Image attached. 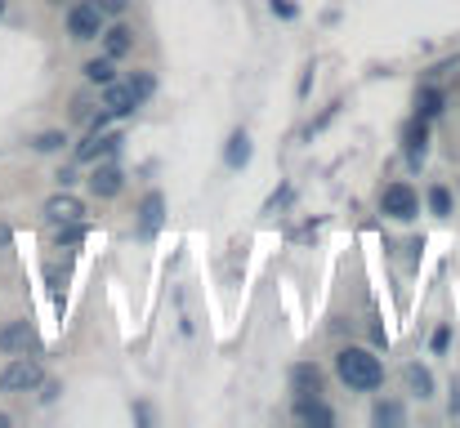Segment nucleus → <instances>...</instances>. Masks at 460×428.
I'll use <instances>...</instances> for the list:
<instances>
[{
    "mask_svg": "<svg viewBox=\"0 0 460 428\" xmlns=\"http://www.w3.org/2000/svg\"><path fill=\"white\" fill-rule=\"evenodd\" d=\"M429 344H434V353H447V344H452V326H438Z\"/></svg>",
    "mask_w": 460,
    "mask_h": 428,
    "instance_id": "nucleus-24",
    "label": "nucleus"
},
{
    "mask_svg": "<svg viewBox=\"0 0 460 428\" xmlns=\"http://www.w3.org/2000/svg\"><path fill=\"white\" fill-rule=\"evenodd\" d=\"M0 428H9V415H4V411H0Z\"/></svg>",
    "mask_w": 460,
    "mask_h": 428,
    "instance_id": "nucleus-31",
    "label": "nucleus"
},
{
    "mask_svg": "<svg viewBox=\"0 0 460 428\" xmlns=\"http://www.w3.org/2000/svg\"><path fill=\"white\" fill-rule=\"evenodd\" d=\"M135 228H139L144 241H153L156 232L165 228V197H161V192H144V201H139V210H135Z\"/></svg>",
    "mask_w": 460,
    "mask_h": 428,
    "instance_id": "nucleus-8",
    "label": "nucleus"
},
{
    "mask_svg": "<svg viewBox=\"0 0 460 428\" xmlns=\"http://www.w3.org/2000/svg\"><path fill=\"white\" fill-rule=\"evenodd\" d=\"M371 420L380 428H398L402 420H407V411L398 406V402H376V411H371Z\"/></svg>",
    "mask_w": 460,
    "mask_h": 428,
    "instance_id": "nucleus-21",
    "label": "nucleus"
},
{
    "mask_svg": "<svg viewBox=\"0 0 460 428\" xmlns=\"http://www.w3.org/2000/svg\"><path fill=\"white\" fill-rule=\"evenodd\" d=\"M126 4H130V0H99L103 13H126Z\"/></svg>",
    "mask_w": 460,
    "mask_h": 428,
    "instance_id": "nucleus-26",
    "label": "nucleus"
},
{
    "mask_svg": "<svg viewBox=\"0 0 460 428\" xmlns=\"http://www.w3.org/2000/svg\"><path fill=\"white\" fill-rule=\"evenodd\" d=\"M40 384H45V366L27 353L9 357L4 371H0V393H36Z\"/></svg>",
    "mask_w": 460,
    "mask_h": 428,
    "instance_id": "nucleus-2",
    "label": "nucleus"
},
{
    "mask_svg": "<svg viewBox=\"0 0 460 428\" xmlns=\"http://www.w3.org/2000/svg\"><path fill=\"white\" fill-rule=\"evenodd\" d=\"M121 130H112V126H108V130H90V135H85V143H81V147H76V165H94V161H108V156H117V152H121Z\"/></svg>",
    "mask_w": 460,
    "mask_h": 428,
    "instance_id": "nucleus-5",
    "label": "nucleus"
},
{
    "mask_svg": "<svg viewBox=\"0 0 460 428\" xmlns=\"http://www.w3.org/2000/svg\"><path fill=\"white\" fill-rule=\"evenodd\" d=\"M429 210H434V214H452V192H447L443 183L429 188Z\"/></svg>",
    "mask_w": 460,
    "mask_h": 428,
    "instance_id": "nucleus-23",
    "label": "nucleus"
},
{
    "mask_svg": "<svg viewBox=\"0 0 460 428\" xmlns=\"http://www.w3.org/2000/svg\"><path fill=\"white\" fill-rule=\"evenodd\" d=\"M103 108H108L112 117H135V108H144V103L130 94L126 81H112V85H103Z\"/></svg>",
    "mask_w": 460,
    "mask_h": 428,
    "instance_id": "nucleus-13",
    "label": "nucleus"
},
{
    "mask_svg": "<svg viewBox=\"0 0 460 428\" xmlns=\"http://www.w3.org/2000/svg\"><path fill=\"white\" fill-rule=\"evenodd\" d=\"M335 371L353 393H376L385 384V366L371 348H340L335 353Z\"/></svg>",
    "mask_w": 460,
    "mask_h": 428,
    "instance_id": "nucleus-1",
    "label": "nucleus"
},
{
    "mask_svg": "<svg viewBox=\"0 0 460 428\" xmlns=\"http://www.w3.org/2000/svg\"><path fill=\"white\" fill-rule=\"evenodd\" d=\"M85 232H90V228H85V219H76V223H58L54 246H58V250H72V246H81V241H85Z\"/></svg>",
    "mask_w": 460,
    "mask_h": 428,
    "instance_id": "nucleus-19",
    "label": "nucleus"
},
{
    "mask_svg": "<svg viewBox=\"0 0 460 428\" xmlns=\"http://www.w3.org/2000/svg\"><path fill=\"white\" fill-rule=\"evenodd\" d=\"M54 4H72V0H54Z\"/></svg>",
    "mask_w": 460,
    "mask_h": 428,
    "instance_id": "nucleus-32",
    "label": "nucleus"
},
{
    "mask_svg": "<svg viewBox=\"0 0 460 428\" xmlns=\"http://www.w3.org/2000/svg\"><path fill=\"white\" fill-rule=\"evenodd\" d=\"M9 241H13V228H9V223H0V250H9Z\"/></svg>",
    "mask_w": 460,
    "mask_h": 428,
    "instance_id": "nucleus-30",
    "label": "nucleus"
},
{
    "mask_svg": "<svg viewBox=\"0 0 460 428\" xmlns=\"http://www.w3.org/2000/svg\"><path fill=\"white\" fill-rule=\"evenodd\" d=\"M54 179H58V188H72V183H76V170H72V165H67V170H58V174H54Z\"/></svg>",
    "mask_w": 460,
    "mask_h": 428,
    "instance_id": "nucleus-28",
    "label": "nucleus"
},
{
    "mask_svg": "<svg viewBox=\"0 0 460 428\" xmlns=\"http://www.w3.org/2000/svg\"><path fill=\"white\" fill-rule=\"evenodd\" d=\"M224 165L228 170H246L251 165V135L246 130H233L228 143H224Z\"/></svg>",
    "mask_w": 460,
    "mask_h": 428,
    "instance_id": "nucleus-15",
    "label": "nucleus"
},
{
    "mask_svg": "<svg viewBox=\"0 0 460 428\" xmlns=\"http://www.w3.org/2000/svg\"><path fill=\"white\" fill-rule=\"evenodd\" d=\"M126 85H130V94H135L139 103H148V99L156 94V76L153 72H130V76H126Z\"/></svg>",
    "mask_w": 460,
    "mask_h": 428,
    "instance_id": "nucleus-20",
    "label": "nucleus"
},
{
    "mask_svg": "<svg viewBox=\"0 0 460 428\" xmlns=\"http://www.w3.org/2000/svg\"><path fill=\"white\" fill-rule=\"evenodd\" d=\"M296 420L308 428H331L335 424V411L322 397H296Z\"/></svg>",
    "mask_w": 460,
    "mask_h": 428,
    "instance_id": "nucleus-14",
    "label": "nucleus"
},
{
    "mask_svg": "<svg viewBox=\"0 0 460 428\" xmlns=\"http://www.w3.org/2000/svg\"><path fill=\"white\" fill-rule=\"evenodd\" d=\"M0 13H4V0H0Z\"/></svg>",
    "mask_w": 460,
    "mask_h": 428,
    "instance_id": "nucleus-33",
    "label": "nucleus"
},
{
    "mask_svg": "<svg viewBox=\"0 0 460 428\" xmlns=\"http://www.w3.org/2000/svg\"><path fill=\"white\" fill-rule=\"evenodd\" d=\"M371 344H376V348H389V335H385V326H371Z\"/></svg>",
    "mask_w": 460,
    "mask_h": 428,
    "instance_id": "nucleus-29",
    "label": "nucleus"
},
{
    "mask_svg": "<svg viewBox=\"0 0 460 428\" xmlns=\"http://www.w3.org/2000/svg\"><path fill=\"white\" fill-rule=\"evenodd\" d=\"M126 188V174H121V165L108 156V161H94V170H90V197H99V201H112L117 192Z\"/></svg>",
    "mask_w": 460,
    "mask_h": 428,
    "instance_id": "nucleus-6",
    "label": "nucleus"
},
{
    "mask_svg": "<svg viewBox=\"0 0 460 428\" xmlns=\"http://www.w3.org/2000/svg\"><path fill=\"white\" fill-rule=\"evenodd\" d=\"M99 40H103V54H108V58H126V54L135 49V31H130L126 22H108V27L99 31Z\"/></svg>",
    "mask_w": 460,
    "mask_h": 428,
    "instance_id": "nucleus-12",
    "label": "nucleus"
},
{
    "mask_svg": "<svg viewBox=\"0 0 460 428\" xmlns=\"http://www.w3.org/2000/svg\"><path fill=\"white\" fill-rule=\"evenodd\" d=\"M402 156H407L411 170L425 165V156H429V121H425V117H411V121L402 126Z\"/></svg>",
    "mask_w": 460,
    "mask_h": 428,
    "instance_id": "nucleus-7",
    "label": "nucleus"
},
{
    "mask_svg": "<svg viewBox=\"0 0 460 428\" xmlns=\"http://www.w3.org/2000/svg\"><path fill=\"white\" fill-rule=\"evenodd\" d=\"M81 72H85V81H90V85H99V90H103V85H112V81H117V58H108V54H103V58H90Z\"/></svg>",
    "mask_w": 460,
    "mask_h": 428,
    "instance_id": "nucleus-16",
    "label": "nucleus"
},
{
    "mask_svg": "<svg viewBox=\"0 0 460 428\" xmlns=\"http://www.w3.org/2000/svg\"><path fill=\"white\" fill-rule=\"evenodd\" d=\"M31 348H36V326L31 321L18 317V321H4L0 326V353L4 357H18V353H31Z\"/></svg>",
    "mask_w": 460,
    "mask_h": 428,
    "instance_id": "nucleus-10",
    "label": "nucleus"
},
{
    "mask_svg": "<svg viewBox=\"0 0 460 428\" xmlns=\"http://www.w3.org/2000/svg\"><path fill=\"white\" fill-rule=\"evenodd\" d=\"M402 380H407V393H416L420 402H425V397H434V375H429L420 362H411V366L402 371Z\"/></svg>",
    "mask_w": 460,
    "mask_h": 428,
    "instance_id": "nucleus-17",
    "label": "nucleus"
},
{
    "mask_svg": "<svg viewBox=\"0 0 460 428\" xmlns=\"http://www.w3.org/2000/svg\"><path fill=\"white\" fill-rule=\"evenodd\" d=\"M103 27H108V13L99 9V0H72V4H67V36H72L76 45L99 40Z\"/></svg>",
    "mask_w": 460,
    "mask_h": 428,
    "instance_id": "nucleus-3",
    "label": "nucleus"
},
{
    "mask_svg": "<svg viewBox=\"0 0 460 428\" xmlns=\"http://www.w3.org/2000/svg\"><path fill=\"white\" fill-rule=\"evenodd\" d=\"M63 143H67V135H63V130H40V135L31 139V147L49 156V152H63Z\"/></svg>",
    "mask_w": 460,
    "mask_h": 428,
    "instance_id": "nucleus-22",
    "label": "nucleus"
},
{
    "mask_svg": "<svg viewBox=\"0 0 460 428\" xmlns=\"http://www.w3.org/2000/svg\"><path fill=\"white\" fill-rule=\"evenodd\" d=\"M269 9H273L278 18H296V13H300V9H296L291 0H269Z\"/></svg>",
    "mask_w": 460,
    "mask_h": 428,
    "instance_id": "nucleus-25",
    "label": "nucleus"
},
{
    "mask_svg": "<svg viewBox=\"0 0 460 428\" xmlns=\"http://www.w3.org/2000/svg\"><path fill=\"white\" fill-rule=\"evenodd\" d=\"M72 117H76V121H90V103L76 99V103H72Z\"/></svg>",
    "mask_w": 460,
    "mask_h": 428,
    "instance_id": "nucleus-27",
    "label": "nucleus"
},
{
    "mask_svg": "<svg viewBox=\"0 0 460 428\" xmlns=\"http://www.w3.org/2000/svg\"><path fill=\"white\" fill-rule=\"evenodd\" d=\"M45 219L58 228V223H76V219H85V201L81 197H72V188H58L49 201H45Z\"/></svg>",
    "mask_w": 460,
    "mask_h": 428,
    "instance_id": "nucleus-9",
    "label": "nucleus"
},
{
    "mask_svg": "<svg viewBox=\"0 0 460 428\" xmlns=\"http://www.w3.org/2000/svg\"><path fill=\"white\" fill-rule=\"evenodd\" d=\"M287 384H291L296 397H322V371L313 362H296L291 375H287Z\"/></svg>",
    "mask_w": 460,
    "mask_h": 428,
    "instance_id": "nucleus-11",
    "label": "nucleus"
},
{
    "mask_svg": "<svg viewBox=\"0 0 460 428\" xmlns=\"http://www.w3.org/2000/svg\"><path fill=\"white\" fill-rule=\"evenodd\" d=\"M380 210H385L389 219H402V223H407V219H416V214H420V197H416V188H411V183H402V179H398V183H389V188L380 192Z\"/></svg>",
    "mask_w": 460,
    "mask_h": 428,
    "instance_id": "nucleus-4",
    "label": "nucleus"
},
{
    "mask_svg": "<svg viewBox=\"0 0 460 428\" xmlns=\"http://www.w3.org/2000/svg\"><path fill=\"white\" fill-rule=\"evenodd\" d=\"M443 103H447V94H443L438 85H425V90H420V99H416V117L434 121V117H443Z\"/></svg>",
    "mask_w": 460,
    "mask_h": 428,
    "instance_id": "nucleus-18",
    "label": "nucleus"
}]
</instances>
